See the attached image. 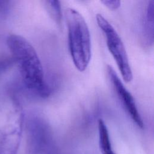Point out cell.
Masks as SVG:
<instances>
[{
  "label": "cell",
  "instance_id": "obj_1",
  "mask_svg": "<svg viewBox=\"0 0 154 154\" xmlns=\"http://www.w3.org/2000/svg\"><path fill=\"white\" fill-rule=\"evenodd\" d=\"M7 44L26 88L37 96L48 97L50 89L45 81L43 67L34 48L26 38L17 34L10 35L7 37Z\"/></svg>",
  "mask_w": 154,
  "mask_h": 154
},
{
  "label": "cell",
  "instance_id": "obj_2",
  "mask_svg": "<svg viewBox=\"0 0 154 154\" xmlns=\"http://www.w3.org/2000/svg\"><path fill=\"white\" fill-rule=\"evenodd\" d=\"M64 16L72 59L76 68L80 72H84L87 68L91 56L89 28L83 16L76 9L67 8Z\"/></svg>",
  "mask_w": 154,
  "mask_h": 154
},
{
  "label": "cell",
  "instance_id": "obj_3",
  "mask_svg": "<svg viewBox=\"0 0 154 154\" xmlns=\"http://www.w3.org/2000/svg\"><path fill=\"white\" fill-rule=\"evenodd\" d=\"M99 28L103 32L106 41V45L124 81L129 82L132 80V72L129 64L128 56L123 42L113 26L100 14L96 16Z\"/></svg>",
  "mask_w": 154,
  "mask_h": 154
},
{
  "label": "cell",
  "instance_id": "obj_4",
  "mask_svg": "<svg viewBox=\"0 0 154 154\" xmlns=\"http://www.w3.org/2000/svg\"><path fill=\"white\" fill-rule=\"evenodd\" d=\"M24 116L19 102L13 99L5 126L0 133V154H16L21 141Z\"/></svg>",
  "mask_w": 154,
  "mask_h": 154
},
{
  "label": "cell",
  "instance_id": "obj_5",
  "mask_svg": "<svg viewBox=\"0 0 154 154\" xmlns=\"http://www.w3.org/2000/svg\"><path fill=\"white\" fill-rule=\"evenodd\" d=\"M107 73L112 88L125 109L137 126L140 128H143V121L132 95L125 87L114 69L109 65L107 66Z\"/></svg>",
  "mask_w": 154,
  "mask_h": 154
},
{
  "label": "cell",
  "instance_id": "obj_6",
  "mask_svg": "<svg viewBox=\"0 0 154 154\" xmlns=\"http://www.w3.org/2000/svg\"><path fill=\"white\" fill-rule=\"evenodd\" d=\"M99 145L102 154H116L112 147L109 132L104 121L100 119L98 120Z\"/></svg>",
  "mask_w": 154,
  "mask_h": 154
},
{
  "label": "cell",
  "instance_id": "obj_7",
  "mask_svg": "<svg viewBox=\"0 0 154 154\" xmlns=\"http://www.w3.org/2000/svg\"><path fill=\"white\" fill-rule=\"evenodd\" d=\"M153 1H150L146 10L145 21L144 23V35L147 43H153Z\"/></svg>",
  "mask_w": 154,
  "mask_h": 154
},
{
  "label": "cell",
  "instance_id": "obj_8",
  "mask_svg": "<svg viewBox=\"0 0 154 154\" xmlns=\"http://www.w3.org/2000/svg\"><path fill=\"white\" fill-rule=\"evenodd\" d=\"M46 5L47 8L52 16V18L57 23H60L62 17L61 6L59 1H46Z\"/></svg>",
  "mask_w": 154,
  "mask_h": 154
},
{
  "label": "cell",
  "instance_id": "obj_9",
  "mask_svg": "<svg viewBox=\"0 0 154 154\" xmlns=\"http://www.w3.org/2000/svg\"><path fill=\"white\" fill-rule=\"evenodd\" d=\"M14 60L12 57H1L0 58V75L3 72L7 71L9 68H10L13 64Z\"/></svg>",
  "mask_w": 154,
  "mask_h": 154
},
{
  "label": "cell",
  "instance_id": "obj_10",
  "mask_svg": "<svg viewBox=\"0 0 154 154\" xmlns=\"http://www.w3.org/2000/svg\"><path fill=\"white\" fill-rule=\"evenodd\" d=\"M105 6L112 10H115L118 9L120 6V1L117 0H104L101 1Z\"/></svg>",
  "mask_w": 154,
  "mask_h": 154
},
{
  "label": "cell",
  "instance_id": "obj_11",
  "mask_svg": "<svg viewBox=\"0 0 154 154\" xmlns=\"http://www.w3.org/2000/svg\"><path fill=\"white\" fill-rule=\"evenodd\" d=\"M8 8V2L0 1V13L4 14Z\"/></svg>",
  "mask_w": 154,
  "mask_h": 154
}]
</instances>
